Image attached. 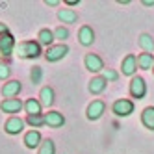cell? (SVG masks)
<instances>
[{"label": "cell", "instance_id": "cell-1", "mask_svg": "<svg viewBox=\"0 0 154 154\" xmlns=\"http://www.w3.org/2000/svg\"><path fill=\"white\" fill-rule=\"evenodd\" d=\"M41 45L39 41H24L17 47V56L23 60H35L41 56Z\"/></svg>", "mask_w": 154, "mask_h": 154}, {"label": "cell", "instance_id": "cell-2", "mask_svg": "<svg viewBox=\"0 0 154 154\" xmlns=\"http://www.w3.org/2000/svg\"><path fill=\"white\" fill-rule=\"evenodd\" d=\"M67 54H69V47L65 43H60V45H52L50 48H47L45 58H47V61H60Z\"/></svg>", "mask_w": 154, "mask_h": 154}, {"label": "cell", "instance_id": "cell-3", "mask_svg": "<svg viewBox=\"0 0 154 154\" xmlns=\"http://www.w3.org/2000/svg\"><path fill=\"white\" fill-rule=\"evenodd\" d=\"M112 109H113V113L117 117H128L132 112H134V102L128 100V98H119V100L113 102Z\"/></svg>", "mask_w": 154, "mask_h": 154}, {"label": "cell", "instance_id": "cell-4", "mask_svg": "<svg viewBox=\"0 0 154 154\" xmlns=\"http://www.w3.org/2000/svg\"><path fill=\"white\" fill-rule=\"evenodd\" d=\"M130 95L134 98H137V100L147 95V84H145V80H143L141 76H134V78H132V82H130Z\"/></svg>", "mask_w": 154, "mask_h": 154}, {"label": "cell", "instance_id": "cell-5", "mask_svg": "<svg viewBox=\"0 0 154 154\" xmlns=\"http://www.w3.org/2000/svg\"><path fill=\"white\" fill-rule=\"evenodd\" d=\"M84 63H85V69L91 71V72L104 71V61H102L100 56H97V54H85Z\"/></svg>", "mask_w": 154, "mask_h": 154}, {"label": "cell", "instance_id": "cell-6", "mask_svg": "<svg viewBox=\"0 0 154 154\" xmlns=\"http://www.w3.org/2000/svg\"><path fill=\"white\" fill-rule=\"evenodd\" d=\"M13 48H15V39L9 32L0 35V54H2V56H11Z\"/></svg>", "mask_w": 154, "mask_h": 154}, {"label": "cell", "instance_id": "cell-7", "mask_svg": "<svg viewBox=\"0 0 154 154\" xmlns=\"http://www.w3.org/2000/svg\"><path fill=\"white\" fill-rule=\"evenodd\" d=\"M104 109H106V104L102 100H93L89 106H87V119H89V121L100 119L102 113H104Z\"/></svg>", "mask_w": 154, "mask_h": 154}, {"label": "cell", "instance_id": "cell-8", "mask_svg": "<svg viewBox=\"0 0 154 154\" xmlns=\"http://www.w3.org/2000/svg\"><path fill=\"white\" fill-rule=\"evenodd\" d=\"M24 108V104L19 100V98H6V100L0 104V109L4 113H19L20 109Z\"/></svg>", "mask_w": 154, "mask_h": 154}, {"label": "cell", "instance_id": "cell-9", "mask_svg": "<svg viewBox=\"0 0 154 154\" xmlns=\"http://www.w3.org/2000/svg\"><path fill=\"white\" fill-rule=\"evenodd\" d=\"M23 128H24V121L20 119V117H11V119H8V121H6V126H4V130L8 132V134H11V136L20 134V132H23Z\"/></svg>", "mask_w": 154, "mask_h": 154}, {"label": "cell", "instance_id": "cell-10", "mask_svg": "<svg viewBox=\"0 0 154 154\" xmlns=\"http://www.w3.org/2000/svg\"><path fill=\"white\" fill-rule=\"evenodd\" d=\"M45 125H48L50 128H60L65 125V117L60 112H48L45 115Z\"/></svg>", "mask_w": 154, "mask_h": 154}, {"label": "cell", "instance_id": "cell-11", "mask_svg": "<svg viewBox=\"0 0 154 154\" xmlns=\"http://www.w3.org/2000/svg\"><path fill=\"white\" fill-rule=\"evenodd\" d=\"M121 69H123V74L132 76V74L136 72V69H137V58L134 56V54H128V56L123 60V65H121Z\"/></svg>", "mask_w": 154, "mask_h": 154}, {"label": "cell", "instance_id": "cell-12", "mask_svg": "<svg viewBox=\"0 0 154 154\" xmlns=\"http://www.w3.org/2000/svg\"><path fill=\"white\" fill-rule=\"evenodd\" d=\"M20 89H23V85H20V82H17V80H11V82L4 84V87H2V95H4L6 98H13V97H17V95L20 93Z\"/></svg>", "mask_w": 154, "mask_h": 154}, {"label": "cell", "instance_id": "cell-13", "mask_svg": "<svg viewBox=\"0 0 154 154\" xmlns=\"http://www.w3.org/2000/svg\"><path fill=\"white\" fill-rule=\"evenodd\" d=\"M78 39H80V43H82L84 47L93 45V41H95V32H93V28L91 26H82L80 32H78Z\"/></svg>", "mask_w": 154, "mask_h": 154}, {"label": "cell", "instance_id": "cell-14", "mask_svg": "<svg viewBox=\"0 0 154 154\" xmlns=\"http://www.w3.org/2000/svg\"><path fill=\"white\" fill-rule=\"evenodd\" d=\"M41 134H39V130H30V132H26V136H24V145L28 147V149H35V147H39L41 145Z\"/></svg>", "mask_w": 154, "mask_h": 154}, {"label": "cell", "instance_id": "cell-15", "mask_svg": "<svg viewBox=\"0 0 154 154\" xmlns=\"http://www.w3.org/2000/svg\"><path fill=\"white\" fill-rule=\"evenodd\" d=\"M37 39H39V45H45L47 48H50L56 37H54V32H52V30H48V28H43V30L39 32Z\"/></svg>", "mask_w": 154, "mask_h": 154}, {"label": "cell", "instance_id": "cell-16", "mask_svg": "<svg viewBox=\"0 0 154 154\" xmlns=\"http://www.w3.org/2000/svg\"><path fill=\"white\" fill-rule=\"evenodd\" d=\"M106 89V80H104V76H95V78L89 82V91L93 95H98V93H102Z\"/></svg>", "mask_w": 154, "mask_h": 154}, {"label": "cell", "instance_id": "cell-17", "mask_svg": "<svg viewBox=\"0 0 154 154\" xmlns=\"http://www.w3.org/2000/svg\"><path fill=\"white\" fill-rule=\"evenodd\" d=\"M39 98H41V106H52L54 104V89H52V87H43V89H41V95H39Z\"/></svg>", "mask_w": 154, "mask_h": 154}, {"label": "cell", "instance_id": "cell-18", "mask_svg": "<svg viewBox=\"0 0 154 154\" xmlns=\"http://www.w3.org/2000/svg\"><path fill=\"white\" fill-rule=\"evenodd\" d=\"M41 102L37 100V98H28V100L24 102V109L28 115H41Z\"/></svg>", "mask_w": 154, "mask_h": 154}, {"label": "cell", "instance_id": "cell-19", "mask_svg": "<svg viewBox=\"0 0 154 154\" xmlns=\"http://www.w3.org/2000/svg\"><path fill=\"white\" fill-rule=\"evenodd\" d=\"M58 19L63 20V23H67V24H72L78 20V13L74 11V9H60L58 11Z\"/></svg>", "mask_w": 154, "mask_h": 154}, {"label": "cell", "instance_id": "cell-20", "mask_svg": "<svg viewBox=\"0 0 154 154\" xmlns=\"http://www.w3.org/2000/svg\"><path fill=\"white\" fill-rule=\"evenodd\" d=\"M141 121H143V125H145L149 130H154V108L152 106H149V108L143 109Z\"/></svg>", "mask_w": 154, "mask_h": 154}, {"label": "cell", "instance_id": "cell-21", "mask_svg": "<svg viewBox=\"0 0 154 154\" xmlns=\"http://www.w3.org/2000/svg\"><path fill=\"white\" fill-rule=\"evenodd\" d=\"M139 47L145 50L147 54H152L154 52V39L149 34H141L139 35Z\"/></svg>", "mask_w": 154, "mask_h": 154}, {"label": "cell", "instance_id": "cell-22", "mask_svg": "<svg viewBox=\"0 0 154 154\" xmlns=\"http://www.w3.org/2000/svg\"><path fill=\"white\" fill-rule=\"evenodd\" d=\"M137 65H139V69H145V71H149V69H152L154 67V56L152 54H141V56H137Z\"/></svg>", "mask_w": 154, "mask_h": 154}, {"label": "cell", "instance_id": "cell-23", "mask_svg": "<svg viewBox=\"0 0 154 154\" xmlns=\"http://www.w3.org/2000/svg\"><path fill=\"white\" fill-rule=\"evenodd\" d=\"M39 154H56V145L52 139H45L39 145Z\"/></svg>", "mask_w": 154, "mask_h": 154}, {"label": "cell", "instance_id": "cell-24", "mask_svg": "<svg viewBox=\"0 0 154 154\" xmlns=\"http://www.w3.org/2000/svg\"><path fill=\"white\" fill-rule=\"evenodd\" d=\"M26 123L30 125V126H34V128H39V126H43L45 125V115H28L26 117Z\"/></svg>", "mask_w": 154, "mask_h": 154}, {"label": "cell", "instance_id": "cell-25", "mask_svg": "<svg viewBox=\"0 0 154 154\" xmlns=\"http://www.w3.org/2000/svg\"><path fill=\"white\" fill-rule=\"evenodd\" d=\"M54 37H56V39H60V41L67 39V37H69V30L65 28V26H58L56 30H54Z\"/></svg>", "mask_w": 154, "mask_h": 154}, {"label": "cell", "instance_id": "cell-26", "mask_svg": "<svg viewBox=\"0 0 154 154\" xmlns=\"http://www.w3.org/2000/svg\"><path fill=\"white\" fill-rule=\"evenodd\" d=\"M41 76H43V69L41 67H34V69H32L30 78H32V82H34V84H39L41 82Z\"/></svg>", "mask_w": 154, "mask_h": 154}, {"label": "cell", "instance_id": "cell-27", "mask_svg": "<svg viewBox=\"0 0 154 154\" xmlns=\"http://www.w3.org/2000/svg\"><path fill=\"white\" fill-rule=\"evenodd\" d=\"M117 78H119V74L113 69H104V80L106 82H115Z\"/></svg>", "mask_w": 154, "mask_h": 154}, {"label": "cell", "instance_id": "cell-28", "mask_svg": "<svg viewBox=\"0 0 154 154\" xmlns=\"http://www.w3.org/2000/svg\"><path fill=\"white\" fill-rule=\"evenodd\" d=\"M9 67L8 65H4V63H0V80H6V78H9Z\"/></svg>", "mask_w": 154, "mask_h": 154}, {"label": "cell", "instance_id": "cell-29", "mask_svg": "<svg viewBox=\"0 0 154 154\" xmlns=\"http://www.w3.org/2000/svg\"><path fill=\"white\" fill-rule=\"evenodd\" d=\"M6 32H8V26L0 23V35H2V34H6Z\"/></svg>", "mask_w": 154, "mask_h": 154}, {"label": "cell", "instance_id": "cell-30", "mask_svg": "<svg viewBox=\"0 0 154 154\" xmlns=\"http://www.w3.org/2000/svg\"><path fill=\"white\" fill-rule=\"evenodd\" d=\"M58 0H47V6H58Z\"/></svg>", "mask_w": 154, "mask_h": 154}, {"label": "cell", "instance_id": "cell-31", "mask_svg": "<svg viewBox=\"0 0 154 154\" xmlns=\"http://www.w3.org/2000/svg\"><path fill=\"white\" fill-rule=\"evenodd\" d=\"M143 4H145V6H154V0H145Z\"/></svg>", "mask_w": 154, "mask_h": 154}, {"label": "cell", "instance_id": "cell-32", "mask_svg": "<svg viewBox=\"0 0 154 154\" xmlns=\"http://www.w3.org/2000/svg\"><path fill=\"white\" fill-rule=\"evenodd\" d=\"M67 4H69V6H76L78 2H76V0H67Z\"/></svg>", "mask_w": 154, "mask_h": 154}, {"label": "cell", "instance_id": "cell-33", "mask_svg": "<svg viewBox=\"0 0 154 154\" xmlns=\"http://www.w3.org/2000/svg\"><path fill=\"white\" fill-rule=\"evenodd\" d=\"M152 71H154V67H152Z\"/></svg>", "mask_w": 154, "mask_h": 154}, {"label": "cell", "instance_id": "cell-34", "mask_svg": "<svg viewBox=\"0 0 154 154\" xmlns=\"http://www.w3.org/2000/svg\"><path fill=\"white\" fill-rule=\"evenodd\" d=\"M0 56H2V54H0Z\"/></svg>", "mask_w": 154, "mask_h": 154}]
</instances>
